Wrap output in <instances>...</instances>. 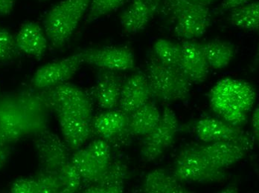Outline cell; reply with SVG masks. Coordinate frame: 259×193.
Listing matches in <instances>:
<instances>
[{
    "instance_id": "6",
    "label": "cell",
    "mask_w": 259,
    "mask_h": 193,
    "mask_svg": "<svg viewBox=\"0 0 259 193\" xmlns=\"http://www.w3.org/2000/svg\"><path fill=\"white\" fill-rule=\"evenodd\" d=\"M42 91L54 112L78 116L91 122L93 106L91 99L78 86L66 82Z\"/></svg>"
},
{
    "instance_id": "8",
    "label": "cell",
    "mask_w": 259,
    "mask_h": 193,
    "mask_svg": "<svg viewBox=\"0 0 259 193\" xmlns=\"http://www.w3.org/2000/svg\"><path fill=\"white\" fill-rule=\"evenodd\" d=\"M179 128V122L175 111L165 107L160 120L149 134L144 136L140 155L144 161L153 162L171 146Z\"/></svg>"
},
{
    "instance_id": "28",
    "label": "cell",
    "mask_w": 259,
    "mask_h": 193,
    "mask_svg": "<svg viewBox=\"0 0 259 193\" xmlns=\"http://www.w3.org/2000/svg\"><path fill=\"white\" fill-rule=\"evenodd\" d=\"M152 53L164 63L179 67L181 56L180 43L159 39L154 42Z\"/></svg>"
},
{
    "instance_id": "22",
    "label": "cell",
    "mask_w": 259,
    "mask_h": 193,
    "mask_svg": "<svg viewBox=\"0 0 259 193\" xmlns=\"http://www.w3.org/2000/svg\"><path fill=\"white\" fill-rule=\"evenodd\" d=\"M129 114L121 109H110L93 117L92 130L102 139L118 137L128 131Z\"/></svg>"
},
{
    "instance_id": "5",
    "label": "cell",
    "mask_w": 259,
    "mask_h": 193,
    "mask_svg": "<svg viewBox=\"0 0 259 193\" xmlns=\"http://www.w3.org/2000/svg\"><path fill=\"white\" fill-rule=\"evenodd\" d=\"M174 175L183 183H213L227 178L226 170L213 167L196 147L183 149L177 156Z\"/></svg>"
},
{
    "instance_id": "10",
    "label": "cell",
    "mask_w": 259,
    "mask_h": 193,
    "mask_svg": "<svg viewBox=\"0 0 259 193\" xmlns=\"http://www.w3.org/2000/svg\"><path fill=\"white\" fill-rule=\"evenodd\" d=\"M34 137V148L42 170L58 174L71 161V149L58 135L49 130Z\"/></svg>"
},
{
    "instance_id": "29",
    "label": "cell",
    "mask_w": 259,
    "mask_h": 193,
    "mask_svg": "<svg viewBox=\"0 0 259 193\" xmlns=\"http://www.w3.org/2000/svg\"><path fill=\"white\" fill-rule=\"evenodd\" d=\"M126 0H91L85 16L87 23H91L116 12Z\"/></svg>"
},
{
    "instance_id": "27",
    "label": "cell",
    "mask_w": 259,
    "mask_h": 193,
    "mask_svg": "<svg viewBox=\"0 0 259 193\" xmlns=\"http://www.w3.org/2000/svg\"><path fill=\"white\" fill-rule=\"evenodd\" d=\"M229 21L235 27L249 31L259 28V3L250 2L230 11Z\"/></svg>"
},
{
    "instance_id": "14",
    "label": "cell",
    "mask_w": 259,
    "mask_h": 193,
    "mask_svg": "<svg viewBox=\"0 0 259 193\" xmlns=\"http://www.w3.org/2000/svg\"><path fill=\"white\" fill-rule=\"evenodd\" d=\"M163 0H132L120 16L124 33L134 34L143 31L159 13Z\"/></svg>"
},
{
    "instance_id": "17",
    "label": "cell",
    "mask_w": 259,
    "mask_h": 193,
    "mask_svg": "<svg viewBox=\"0 0 259 193\" xmlns=\"http://www.w3.org/2000/svg\"><path fill=\"white\" fill-rule=\"evenodd\" d=\"M195 132L198 139L206 144L218 141H250L242 128L213 117H204L197 121Z\"/></svg>"
},
{
    "instance_id": "39",
    "label": "cell",
    "mask_w": 259,
    "mask_h": 193,
    "mask_svg": "<svg viewBox=\"0 0 259 193\" xmlns=\"http://www.w3.org/2000/svg\"><path fill=\"white\" fill-rule=\"evenodd\" d=\"M11 142H12V141L8 138V136L0 128V146H8V144Z\"/></svg>"
},
{
    "instance_id": "21",
    "label": "cell",
    "mask_w": 259,
    "mask_h": 193,
    "mask_svg": "<svg viewBox=\"0 0 259 193\" xmlns=\"http://www.w3.org/2000/svg\"><path fill=\"white\" fill-rule=\"evenodd\" d=\"M65 143L71 150H79L91 137V122L78 116L66 113H55Z\"/></svg>"
},
{
    "instance_id": "19",
    "label": "cell",
    "mask_w": 259,
    "mask_h": 193,
    "mask_svg": "<svg viewBox=\"0 0 259 193\" xmlns=\"http://www.w3.org/2000/svg\"><path fill=\"white\" fill-rule=\"evenodd\" d=\"M15 42L19 52L33 57H42L48 48L45 31L35 22L23 24L15 36Z\"/></svg>"
},
{
    "instance_id": "4",
    "label": "cell",
    "mask_w": 259,
    "mask_h": 193,
    "mask_svg": "<svg viewBox=\"0 0 259 193\" xmlns=\"http://www.w3.org/2000/svg\"><path fill=\"white\" fill-rule=\"evenodd\" d=\"M160 12L174 20L175 34L183 40L200 38L211 25L209 7L186 0H163Z\"/></svg>"
},
{
    "instance_id": "3",
    "label": "cell",
    "mask_w": 259,
    "mask_h": 193,
    "mask_svg": "<svg viewBox=\"0 0 259 193\" xmlns=\"http://www.w3.org/2000/svg\"><path fill=\"white\" fill-rule=\"evenodd\" d=\"M91 0H63L52 8L44 18V31L55 49L69 41L88 12Z\"/></svg>"
},
{
    "instance_id": "12",
    "label": "cell",
    "mask_w": 259,
    "mask_h": 193,
    "mask_svg": "<svg viewBox=\"0 0 259 193\" xmlns=\"http://www.w3.org/2000/svg\"><path fill=\"white\" fill-rule=\"evenodd\" d=\"M83 63L101 69L125 72L135 68V58L127 46H107L80 51Z\"/></svg>"
},
{
    "instance_id": "25",
    "label": "cell",
    "mask_w": 259,
    "mask_h": 193,
    "mask_svg": "<svg viewBox=\"0 0 259 193\" xmlns=\"http://www.w3.org/2000/svg\"><path fill=\"white\" fill-rule=\"evenodd\" d=\"M143 191L145 193L189 192L175 175L162 169H154L147 174L143 180Z\"/></svg>"
},
{
    "instance_id": "7",
    "label": "cell",
    "mask_w": 259,
    "mask_h": 193,
    "mask_svg": "<svg viewBox=\"0 0 259 193\" xmlns=\"http://www.w3.org/2000/svg\"><path fill=\"white\" fill-rule=\"evenodd\" d=\"M71 161L78 169L85 185L93 183L103 175L112 163L110 146L102 138L95 140L83 150H76Z\"/></svg>"
},
{
    "instance_id": "1",
    "label": "cell",
    "mask_w": 259,
    "mask_h": 193,
    "mask_svg": "<svg viewBox=\"0 0 259 193\" xmlns=\"http://www.w3.org/2000/svg\"><path fill=\"white\" fill-rule=\"evenodd\" d=\"M255 97L249 83L232 78L219 81L208 94L213 111L229 124L239 128L247 123L248 112L255 104Z\"/></svg>"
},
{
    "instance_id": "24",
    "label": "cell",
    "mask_w": 259,
    "mask_h": 193,
    "mask_svg": "<svg viewBox=\"0 0 259 193\" xmlns=\"http://www.w3.org/2000/svg\"><path fill=\"white\" fill-rule=\"evenodd\" d=\"M161 114L155 105L148 101L129 114V133L136 136H147L158 124Z\"/></svg>"
},
{
    "instance_id": "36",
    "label": "cell",
    "mask_w": 259,
    "mask_h": 193,
    "mask_svg": "<svg viewBox=\"0 0 259 193\" xmlns=\"http://www.w3.org/2000/svg\"><path fill=\"white\" fill-rule=\"evenodd\" d=\"M251 128H252V134L257 141L259 138V109L256 108L252 113L251 117Z\"/></svg>"
},
{
    "instance_id": "40",
    "label": "cell",
    "mask_w": 259,
    "mask_h": 193,
    "mask_svg": "<svg viewBox=\"0 0 259 193\" xmlns=\"http://www.w3.org/2000/svg\"><path fill=\"white\" fill-rule=\"evenodd\" d=\"M38 1H47V0H38Z\"/></svg>"
},
{
    "instance_id": "11",
    "label": "cell",
    "mask_w": 259,
    "mask_h": 193,
    "mask_svg": "<svg viewBox=\"0 0 259 193\" xmlns=\"http://www.w3.org/2000/svg\"><path fill=\"white\" fill-rule=\"evenodd\" d=\"M83 63L80 52L39 67L33 75L31 85L35 89L45 90L67 82Z\"/></svg>"
},
{
    "instance_id": "16",
    "label": "cell",
    "mask_w": 259,
    "mask_h": 193,
    "mask_svg": "<svg viewBox=\"0 0 259 193\" xmlns=\"http://www.w3.org/2000/svg\"><path fill=\"white\" fill-rule=\"evenodd\" d=\"M151 97L146 75L142 72H136L123 82L118 102L119 109L131 114L148 103Z\"/></svg>"
},
{
    "instance_id": "23",
    "label": "cell",
    "mask_w": 259,
    "mask_h": 193,
    "mask_svg": "<svg viewBox=\"0 0 259 193\" xmlns=\"http://www.w3.org/2000/svg\"><path fill=\"white\" fill-rule=\"evenodd\" d=\"M127 169L119 161L111 163L108 169L96 181L85 185L86 193H121L124 190Z\"/></svg>"
},
{
    "instance_id": "38",
    "label": "cell",
    "mask_w": 259,
    "mask_h": 193,
    "mask_svg": "<svg viewBox=\"0 0 259 193\" xmlns=\"http://www.w3.org/2000/svg\"><path fill=\"white\" fill-rule=\"evenodd\" d=\"M190 3H196V4L202 5V6H212L214 3H217L219 0H186Z\"/></svg>"
},
{
    "instance_id": "15",
    "label": "cell",
    "mask_w": 259,
    "mask_h": 193,
    "mask_svg": "<svg viewBox=\"0 0 259 193\" xmlns=\"http://www.w3.org/2000/svg\"><path fill=\"white\" fill-rule=\"evenodd\" d=\"M179 67L192 83L200 84L207 80L209 68L203 55L200 42L183 40Z\"/></svg>"
},
{
    "instance_id": "33",
    "label": "cell",
    "mask_w": 259,
    "mask_h": 193,
    "mask_svg": "<svg viewBox=\"0 0 259 193\" xmlns=\"http://www.w3.org/2000/svg\"><path fill=\"white\" fill-rule=\"evenodd\" d=\"M12 193H41L40 187L34 178H18L11 185Z\"/></svg>"
},
{
    "instance_id": "18",
    "label": "cell",
    "mask_w": 259,
    "mask_h": 193,
    "mask_svg": "<svg viewBox=\"0 0 259 193\" xmlns=\"http://www.w3.org/2000/svg\"><path fill=\"white\" fill-rule=\"evenodd\" d=\"M123 82L117 72L101 69L93 87V95L102 109L110 110L118 106Z\"/></svg>"
},
{
    "instance_id": "2",
    "label": "cell",
    "mask_w": 259,
    "mask_h": 193,
    "mask_svg": "<svg viewBox=\"0 0 259 193\" xmlns=\"http://www.w3.org/2000/svg\"><path fill=\"white\" fill-rule=\"evenodd\" d=\"M145 74L151 96L164 103L186 100L190 95L192 83L178 67L167 65L153 53L148 56Z\"/></svg>"
},
{
    "instance_id": "34",
    "label": "cell",
    "mask_w": 259,
    "mask_h": 193,
    "mask_svg": "<svg viewBox=\"0 0 259 193\" xmlns=\"http://www.w3.org/2000/svg\"><path fill=\"white\" fill-rule=\"evenodd\" d=\"M17 0H0V17H7L13 12Z\"/></svg>"
},
{
    "instance_id": "37",
    "label": "cell",
    "mask_w": 259,
    "mask_h": 193,
    "mask_svg": "<svg viewBox=\"0 0 259 193\" xmlns=\"http://www.w3.org/2000/svg\"><path fill=\"white\" fill-rule=\"evenodd\" d=\"M10 150L8 146H0V169H3L9 161Z\"/></svg>"
},
{
    "instance_id": "26",
    "label": "cell",
    "mask_w": 259,
    "mask_h": 193,
    "mask_svg": "<svg viewBox=\"0 0 259 193\" xmlns=\"http://www.w3.org/2000/svg\"><path fill=\"white\" fill-rule=\"evenodd\" d=\"M200 43L209 69L227 68L235 56V48L230 42L212 40Z\"/></svg>"
},
{
    "instance_id": "9",
    "label": "cell",
    "mask_w": 259,
    "mask_h": 193,
    "mask_svg": "<svg viewBox=\"0 0 259 193\" xmlns=\"http://www.w3.org/2000/svg\"><path fill=\"white\" fill-rule=\"evenodd\" d=\"M26 123L27 136H37L49 130L52 111L44 91H22L14 95Z\"/></svg>"
},
{
    "instance_id": "20",
    "label": "cell",
    "mask_w": 259,
    "mask_h": 193,
    "mask_svg": "<svg viewBox=\"0 0 259 193\" xmlns=\"http://www.w3.org/2000/svg\"><path fill=\"white\" fill-rule=\"evenodd\" d=\"M0 128L12 142L27 136L24 117L14 95L0 98Z\"/></svg>"
},
{
    "instance_id": "13",
    "label": "cell",
    "mask_w": 259,
    "mask_h": 193,
    "mask_svg": "<svg viewBox=\"0 0 259 193\" xmlns=\"http://www.w3.org/2000/svg\"><path fill=\"white\" fill-rule=\"evenodd\" d=\"M251 144V141H218L197 146V148L213 167L226 170L246 156Z\"/></svg>"
},
{
    "instance_id": "31",
    "label": "cell",
    "mask_w": 259,
    "mask_h": 193,
    "mask_svg": "<svg viewBox=\"0 0 259 193\" xmlns=\"http://www.w3.org/2000/svg\"><path fill=\"white\" fill-rule=\"evenodd\" d=\"M18 52L15 37L7 29L0 26V62L13 59Z\"/></svg>"
},
{
    "instance_id": "32",
    "label": "cell",
    "mask_w": 259,
    "mask_h": 193,
    "mask_svg": "<svg viewBox=\"0 0 259 193\" xmlns=\"http://www.w3.org/2000/svg\"><path fill=\"white\" fill-rule=\"evenodd\" d=\"M33 178L38 183L41 193H61V184L58 174L41 170Z\"/></svg>"
},
{
    "instance_id": "35",
    "label": "cell",
    "mask_w": 259,
    "mask_h": 193,
    "mask_svg": "<svg viewBox=\"0 0 259 193\" xmlns=\"http://www.w3.org/2000/svg\"><path fill=\"white\" fill-rule=\"evenodd\" d=\"M252 0H223L220 6L221 11H230L231 9L250 3Z\"/></svg>"
},
{
    "instance_id": "30",
    "label": "cell",
    "mask_w": 259,
    "mask_h": 193,
    "mask_svg": "<svg viewBox=\"0 0 259 193\" xmlns=\"http://www.w3.org/2000/svg\"><path fill=\"white\" fill-rule=\"evenodd\" d=\"M58 175L61 181V193L76 192L81 188L83 179L72 161L66 164Z\"/></svg>"
}]
</instances>
